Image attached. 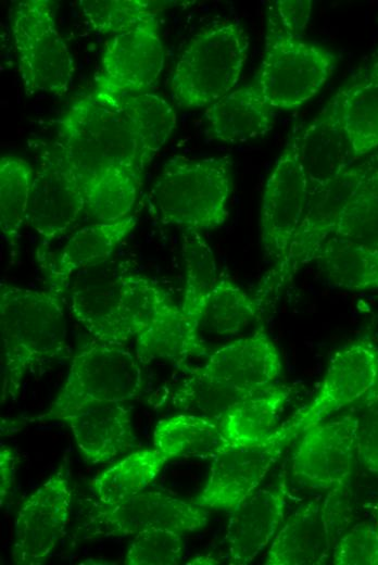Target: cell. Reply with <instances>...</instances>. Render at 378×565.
I'll use <instances>...</instances> for the list:
<instances>
[{
  "label": "cell",
  "instance_id": "cell-1",
  "mask_svg": "<svg viewBox=\"0 0 378 565\" xmlns=\"http://www.w3.org/2000/svg\"><path fill=\"white\" fill-rule=\"evenodd\" d=\"M54 143L81 187L86 212L100 222L128 215L153 156L116 102L92 92L75 100L58 121Z\"/></svg>",
  "mask_w": 378,
  "mask_h": 565
},
{
  "label": "cell",
  "instance_id": "cell-2",
  "mask_svg": "<svg viewBox=\"0 0 378 565\" xmlns=\"http://www.w3.org/2000/svg\"><path fill=\"white\" fill-rule=\"evenodd\" d=\"M66 347L62 297L1 282V403L15 400L24 378L59 357Z\"/></svg>",
  "mask_w": 378,
  "mask_h": 565
},
{
  "label": "cell",
  "instance_id": "cell-3",
  "mask_svg": "<svg viewBox=\"0 0 378 565\" xmlns=\"http://www.w3.org/2000/svg\"><path fill=\"white\" fill-rule=\"evenodd\" d=\"M231 189L228 158L175 155L166 161L155 179L149 202L161 224L200 233L219 228L227 222Z\"/></svg>",
  "mask_w": 378,
  "mask_h": 565
},
{
  "label": "cell",
  "instance_id": "cell-4",
  "mask_svg": "<svg viewBox=\"0 0 378 565\" xmlns=\"http://www.w3.org/2000/svg\"><path fill=\"white\" fill-rule=\"evenodd\" d=\"M249 48V35L237 21H217L199 30L175 65L174 102L181 108H207L227 96L240 79Z\"/></svg>",
  "mask_w": 378,
  "mask_h": 565
},
{
  "label": "cell",
  "instance_id": "cell-5",
  "mask_svg": "<svg viewBox=\"0 0 378 565\" xmlns=\"http://www.w3.org/2000/svg\"><path fill=\"white\" fill-rule=\"evenodd\" d=\"M124 304L141 364L163 359L185 367L190 357L206 355L200 331L188 323L180 305L159 284L129 268L124 275Z\"/></svg>",
  "mask_w": 378,
  "mask_h": 565
},
{
  "label": "cell",
  "instance_id": "cell-6",
  "mask_svg": "<svg viewBox=\"0 0 378 565\" xmlns=\"http://www.w3.org/2000/svg\"><path fill=\"white\" fill-rule=\"evenodd\" d=\"M143 385L137 356L125 347L93 339L76 351L65 382L37 419L62 420L96 404L124 403L137 398Z\"/></svg>",
  "mask_w": 378,
  "mask_h": 565
},
{
  "label": "cell",
  "instance_id": "cell-7",
  "mask_svg": "<svg viewBox=\"0 0 378 565\" xmlns=\"http://www.w3.org/2000/svg\"><path fill=\"white\" fill-rule=\"evenodd\" d=\"M336 66L332 51L289 32L269 9L255 84L274 109L304 105L323 89Z\"/></svg>",
  "mask_w": 378,
  "mask_h": 565
},
{
  "label": "cell",
  "instance_id": "cell-8",
  "mask_svg": "<svg viewBox=\"0 0 378 565\" xmlns=\"http://www.w3.org/2000/svg\"><path fill=\"white\" fill-rule=\"evenodd\" d=\"M18 72L27 96H63L73 83V55L55 26L49 1L18 2L11 20Z\"/></svg>",
  "mask_w": 378,
  "mask_h": 565
},
{
  "label": "cell",
  "instance_id": "cell-9",
  "mask_svg": "<svg viewBox=\"0 0 378 565\" xmlns=\"http://www.w3.org/2000/svg\"><path fill=\"white\" fill-rule=\"evenodd\" d=\"M346 489L330 490L298 507L274 536L266 565H323L350 523Z\"/></svg>",
  "mask_w": 378,
  "mask_h": 565
},
{
  "label": "cell",
  "instance_id": "cell-10",
  "mask_svg": "<svg viewBox=\"0 0 378 565\" xmlns=\"http://www.w3.org/2000/svg\"><path fill=\"white\" fill-rule=\"evenodd\" d=\"M207 508L161 491H142L115 504L93 502L83 524V538L97 540L136 535L149 528L180 533L206 526Z\"/></svg>",
  "mask_w": 378,
  "mask_h": 565
},
{
  "label": "cell",
  "instance_id": "cell-11",
  "mask_svg": "<svg viewBox=\"0 0 378 565\" xmlns=\"http://www.w3.org/2000/svg\"><path fill=\"white\" fill-rule=\"evenodd\" d=\"M164 60L154 15L106 41L92 93L111 102L143 93L156 84Z\"/></svg>",
  "mask_w": 378,
  "mask_h": 565
},
{
  "label": "cell",
  "instance_id": "cell-12",
  "mask_svg": "<svg viewBox=\"0 0 378 565\" xmlns=\"http://www.w3.org/2000/svg\"><path fill=\"white\" fill-rule=\"evenodd\" d=\"M378 384V346L355 340L333 353L313 400L282 425L294 438L354 404Z\"/></svg>",
  "mask_w": 378,
  "mask_h": 565
},
{
  "label": "cell",
  "instance_id": "cell-13",
  "mask_svg": "<svg viewBox=\"0 0 378 565\" xmlns=\"http://www.w3.org/2000/svg\"><path fill=\"white\" fill-rule=\"evenodd\" d=\"M293 439L281 425L257 443H228L211 459L206 482L192 502L205 508L231 512L257 489Z\"/></svg>",
  "mask_w": 378,
  "mask_h": 565
},
{
  "label": "cell",
  "instance_id": "cell-14",
  "mask_svg": "<svg viewBox=\"0 0 378 565\" xmlns=\"http://www.w3.org/2000/svg\"><path fill=\"white\" fill-rule=\"evenodd\" d=\"M308 198L299 159V135H292L267 178L261 205V240L267 259L281 262L302 222Z\"/></svg>",
  "mask_w": 378,
  "mask_h": 565
},
{
  "label": "cell",
  "instance_id": "cell-15",
  "mask_svg": "<svg viewBox=\"0 0 378 565\" xmlns=\"http://www.w3.org/2000/svg\"><path fill=\"white\" fill-rule=\"evenodd\" d=\"M72 490L68 468L61 464L21 505L12 558L18 565H40L53 553L70 522Z\"/></svg>",
  "mask_w": 378,
  "mask_h": 565
},
{
  "label": "cell",
  "instance_id": "cell-16",
  "mask_svg": "<svg viewBox=\"0 0 378 565\" xmlns=\"http://www.w3.org/2000/svg\"><path fill=\"white\" fill-rule=\"evenodd\" d=\"M302 435L291 461L294 479L310 489H348L356 460L355 416L324 420Z\"/></svg>",
  "mask_w": 378,
  "mask_h": 565
},
{
  "label": "cell",
  "instance_id": "cell-17",
  "mask_svg": "<svg viewBox=\"0 0 378 565\" xmlns=\"http://www.w3.org/2000/svg\"><path fill=\"white\" fill-rule=\"evenodd\" d=\"M84 211L81 187L63 153L55 143L41 145L26 222L49 242L63 236Z\"/></svg>",
  "mask_w": 378,
  "mask_h": 565
},
{
  "label": "cell",
  "instance_id": "cell-18",
  "mask_svg": "<svg viewBox=\"0 0 378 565\" xmlns=\"http://www.w3.org/2000/svg\"><path fill=\"white\" fill-rule=\"evenodd\" d=\"M103 264L68 286L70 307L93 339L125 347L134 339L124 304V275L128 266Z\"/></svg>",
  "mask_w": 378,
  "mask_h": 565
},
{
  "label": "cell",
  "instance_id": "cell-19",
  "mask_svg": "<svg viewBox=\"0 0 378 565\" xmlns=\"http://www.w3.org/2000/svg\"><path fill=\"white\" fill-rule=\"evenodd\" d=\"M281 357L268 334L257 329L225 344L193 371L239 391L251 393L276 382Z\"/></svg>",
  "mask_w": 378,
  "mask_h": 565
},
{
  "label": "cell",
  "instance_id": "cell-20",
  "mask_svg": "<svg viewBox=\"0 0 378 565\" xmlns=\"http://www.w3.org/2000/svg\"><path fill=\"white\" fill-rule=\"evenodd\" d=\"M288 486L256 489L230 512L226 529L229 563H251L273 540L285 519Z\"/></svg>",
  "mask_w": 378,
  "mask_h": 565
},
{
  "label": "cell",
  "instance_id": "cell-21",
  "mask_svg": "<svg viewBox=\"0 0 378 565\" xmlns=\"http://www.w3.org/2000/svg\"><path fill=\"white\" fill-rule=\"evenodd\" d=\"M137 224L135 215L85 226L73 234L51 263L46 265L49 290L62 297L72 277L105 263Z\"/></svg>",
  "mask_w": 378,
  "mask_h": 565
},
{
  "label": "cell",
  "instance_id": "cell-22",
  "mask_svg": "<svg viewBox=\"0 0 378 565\" xmlns=\"http://www.w3.org/2000/svg\"><path fill=\"white\" fill-rule=\"evenodd\" d=\"M299 159L308 194L353 163L333 97L299 135Z\"/></svg>",
  "mask_w": 378,
  "mask_h": 565
},
{
  "label": "cell",
  "instance_id": "cell-23",
  "mask_svg": "<svg viewBox=\"0 0 378 565\" xmlns=\"http://www.w3.org/2000/svg\"><path fill=\"white\" fill-rule=\"evenodd\" d=\"M62 420L85 459L93 464L111 462L136 442L130 411L122 403L96 404Z\"/></svg>",
  "mask_w": 378,
  "mask_h": 565
},
{
  "label": "cell",
  "instance_id": "cell-24",
  "mask_svg": "<svg viewBox=\"0 0 378 565\" xmlns=\"http://www.w3.org/2000/svg\"><path fill=\"white\" fill-rule=\"evenodd\" d=\"M205 120L214 138L238 143L263 137L274 127V108L255 83L232 90L205 109Z\"/></svg>",
  "mask_w": 378,
  "mask_h": 565
},
{
  "label": "cell",
  "instance_id": "cell-25",
  "mask_svg": "<svg viewBox=\"0 0 378 565\" xmlns=\"http://www.w3.org/2000/svg\"><path fill=\"white\" fill-rule=\"evenodd\" d=\"M353 159L378 148V60L333 96Z\"/></svg>",
  "mask_w": 378,
  "mask_h": 565
},
{
  "label": "cell",
  "instance_id": "cell-26",
  "mask_svg": "<svg viewBox=\"0 0 378 565\" xmlns=\"http://www.w3.org/2000/svg\"><path fill=\"white\" fill-rule=\"evenodd\" d=\"M289 395L290 389L276 382L245 395L219 419L225 439L235 445L264 440L277 429L279 414Z\"/></svg>",
  "mask_w": 378,
  "mask_h": 565
},
{
  "label": "cell",
  "instance_id": "cell-27",
  "mask_svg": "<svg viewBox=\"0 0 378 565\" xmlns=\"http://www.w3.org/2000/svg\"><path fill=\"white\" fill-rule=\"evenodd\" d=\"M227 444L218 419L190 413L159 420L153 432L154 448L167 460L212 459Z\"/></svg>",
  "mask_w": 378,
  "mask_h": 565
},
{
  "label": "cell",
  "instance_id": "cell-28",
  "mask_svg": "<svg viewBox=\"0 0 378 565\" xmlns=\"http://www.w3.org/2000/svg\"><path fill=\"white\" fill-rule=\"evenodd\" d=\"M337 287L363 291L378 289V249L331 236L322 246L317 260Z\"/></svg>",
  "mask_w": 378,
  "mask_h": 565
},
{
  "label": "cell",
  "instance_id": "cell-29",
  "mask_svg": "<svg viewBox=\"0 0 378 565\" xmlns=\"http://www.w3.org/2000/svg\"><path fill=\"white\" fill-rule=\"evenodd\" d=\"M181 254L185 288L179 305L188 323L201 332L204 306L220 273L211 247L199 231H182Z\"/></svg>",
  "mask_w": 378,
  "mask_h": 565
},
{
  "label": "cell",
  "instance_id": "cell-30",
  "mask_svg": "<svg viewBox=\"0 0 378 565\" xmlns=\"http://www.w3.org/2000/svg\"><path fill=\"white\" fill-rule=\"evenodd\" d=\"M167 457L155 448L137 450L90 480L103 504H115L142 492L158 477Z\"/></svg>",
  "mask_w": 378,
  "mask_h": 565
},
{
  "label": "cell",
  "instance_id": "cell-31",
  "mask_svg": "<svg viewBox=\"0 0 378 565\" xmlns=\"http://www.w3.org/2000/svg\"><path fill=\"white\" fill-rule=\"evenodd\" d=\"M263 307L255 297L249 296L227 275L220 273L209 296L201 321L216 336H235L259 318Z\"/></svg>",
  "mask_w": 378,
  "mask_h": 565
},
{
  "label": "cell",
  "instance_id": "cell-32",
  "mask_svg": "<svg viewBox=\"0 0 378 565\" xmlns=\"http://www.w3.org/2000/svg\"><path fill=\"white\" fill-rule=\"evenodd\" d=\"M35 170L24 159L5 154L0 159V229L11 249H17L27 221Z\"/></svg>",
  "mask_w": 378,
  "mask_h": 565
},
{
  "label": "cell",
  "instance_id": "cell-33",
  "mask_svg": "<svg viewBox=\"0 0 378 565\" xmlns=\"http://www.w3.org/2000/svg\"><path fill=\"white\" fill-rule=\"evenodd\" d=\"M115 102L134 125L148 153L154 158L176 127L174 108L151 92L124 97Z\"/></svg>",
  "mask_w": 378,
  "mask_h": 565
},
{
  "label": "cell",
  "instance_id": "cell-34",
  "mask_svg": "<svg viewBox=\"0 0 378 565\" xmlns=\"http://www.w3.org/2000/svg\"><path fill=\"white\" fill-rule=\"evenodd\" d=\"M188 372L189 376L172 395L173 406L184 413L210 416L219 420L231 406L250 394L228 387L192 368H189Z\"/></svg>",
  "mask_w": 378,
  "mask_h": 565
},
{
  "label": "cell",
  "instance_id": "cell-35",
  "mask_svg": "<svg viewBox=\"0 0 378 565\" xmlns=\"http://www.w3.org/2000/svg\"><path fill=\"white\" fill-rule=\"evenodd\" d=\"M332 236L378 249V165L371 163Z\"/></svg>",
  "mask_w": 378,
  "mask_h": 565
},
{
  "label": "cell",
  "instance_id": "cell-36",
  "mask_svg": "<svg viewBox=\"0 0 378 565\" xmlns=\"http://www.w3.org/2000/svg\"><path fill=\"white\" fill-rule=\"evenodd\" d=\"M79 7L94 32L113 36L158 14L151 2L143 0H80Z\"/></svg>",
  "mask_w": 378,
  "mask_h": 565
},
{
  "label": "cell",
  "instance_id": "cell-37",
  "mask_svg": "<svg viewBox=\"0 0 378 565\" xmlns=\"http://www.w3.org/2000/svg\"><path fill=\"white\" fill-rule=\"evenodd\" d=\"M182 533L149 528L135 535L125 556L127 565H175L184 555Z\"/></svg>",
  "mask_w": 378,
  "mask_h": 565
},
{
  "label": "cell",
  "instance_id": "cell-38",
  "mask_svg": "<svg viewBox=\"0 0 378 565\" xmlns=\"http://www.w3.org/2000/svg\"><path fill=\"white\" fill-rule=\"evenodd\" d=\"M356 404V460L378 474V384Z\"/></svg>",
  "mask_w": 378,
  "mask_h": 565
},
{
  "label": "cell",
  "instance_id": "cell-39",
  "mask_svg": "<svg viewBox=\"0 0 378 565\" xmlns=\"http://www.w3.org/2000/svg\"><path fill=\"white\" fill-rule=\"evenodd\" d=\"M336 565H378V531L376 526L361 522L342 535L333 550Z\"/></svg>",
  "mask_w": 378,
  "mask_h": 565
},
{
  "label": "cell",
  "instance_id": "cell-40",
  "mask_svg": "<svg viewBox=\"0 0 378 565\" xmlns=\"http://www.w3.org/2000/svg\"><path fill=\"white\" fill-rule=\"evenodd\" d=\"M312 7L313 2L310 0H277L270 5L280 23L301 38L308 24Z\"/></svg>",
  "mask_w": 378,
  "mask_h": 565
},
{
  "label": "cell",
  "instance_id": "cell-41",
  "mask_svg": "<svg viewBox=\"0 0 378 565\" xmlns=\"http://www.w3.org/2000/svg\"><path fill=\"white\" fill-rule=\"evenodd\" d=\"M16 459L14 451L1 443L0 448V502L4 504V499L12 489L15 480Z\"/></svg>",
  "mask_w": 378,
  "mask_h": 565
},
{
  "label": "cell",
  "instance_id": "cell-42",
  "mask_svg": "<svg viewBox=\"0 0 378 565\" xmlns=\"http://www.w3.org/2000/svg\"><path fill=\"white\" fill-rule=\"evenodd\" d=\"M218 561H216L214 557H211L210 555H199L191 561H189L187 564H217Z\"/></svg>",
  "mask_w": 378,
  "mask_h": 565
},
{
  "label": "cell",
  "instance_id": "cell-43",
  "mask_svg": "<svg viewBox=\"0 0 378 565\" xmlns=\"http://www.w3.org/2000/svg\"><path fill=\"white\" fill-rule=\"evenodd\" d=\"M377 531H378V517H377V525H376Z\"/></svg>",
  "mask_w": 378,
  "mask_h": 565
}]
</instances>
